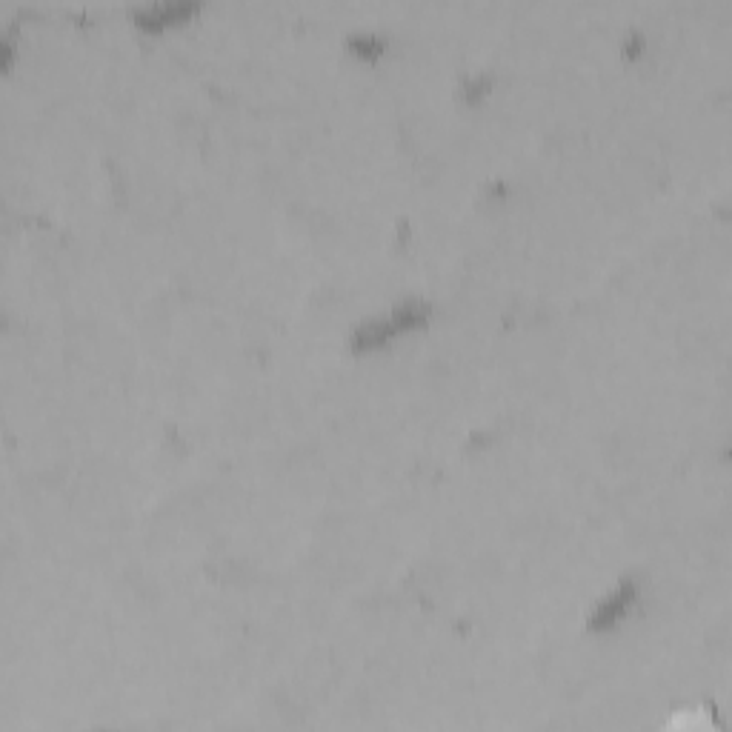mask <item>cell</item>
Listing matches in <instances>:
<instances>
[{"label":"cell","mask_w":732,"mask_h":732,"mask_svg":"<svg viewBox=\"0 0 732 732\" xmlns=\"http://www.w3.org/2000/svg\"><path fill=\"white\" fill-rule=\"evenodd\" d=\"M429 312L432 309L424 301H404V304H398L387 315L358 326L355 335H352V344H355V349H372V346L387 344L389 338H395V335H401L407 329H415V326L424 324L429 318Z\"/></svg>","instance_id":"cell-1"},{"label":"cell","mask_w":732,"mask_h":732,"mask_svg":"<svg viewBox=\"0 0 732 732\" xmlns=\"http://www.w3.org/2000/svg\"><path fill=\"white\" fill-rule=\"evenodd\" d=\"M632 604H635V584L627 578V581H621V584H618V587H615V590L595 607V612H592L590 618V627L598 632L612 630V627L632 610Z\"/></svg>","instance_id":"cell-2"},{"label":"cell","mask_w":732,"mask_h":732,"mask_svg":"<svg viewBox=\"0 0 732 732\" xmlns=\"http://www.w3.org/2000/svg\"><path fill=\"white\" fill-rule=\"evenodd\" d=\"M195 9H198L195 0H161V3H149V6L135 9V18H138L143 26H163V23L169 21L189 18Z\"/></svg>","instance_id":"cell-3"},{"label":"cell","mask_w":732,"mask_h":732,"mask_svg":"<svg viewBox=\"0 0 732 732\" xmlns=\"http://www.w3.org/2000/svg\"><path fill=\"white\" fill-rule=\"evenodd\" d=\"M349 46L355 49V52H361V55H381L384 52V41L378 38V35H372V32H358V35H352L349 38Z\"/></svg>","instance_id":"cell-4"}]
</instances>
